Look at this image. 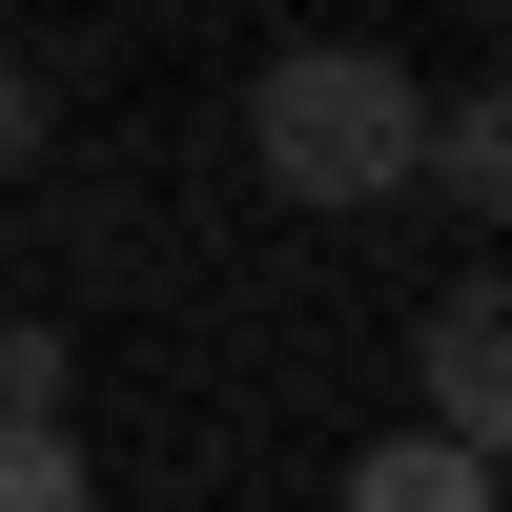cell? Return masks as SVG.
I'll return each instance as SVG.
<instances>
[{
    "label": "cell",
    "mask_w": 512,
    "mask_h": 512,
    "mask_svg": "<svg viewBox=\"0 0 512 512\" xmlns=\"http://www.w3.org/2000/svg\"><path fill=\"white\" fill-rule=\"evenodd\" d=\"M0 512H103L82 492V431H0Z\"/></svg>",
    "instance_id": "5b68a950"
},
{
    "label": "cell",
    "mask_w": 512,
    "mask_h": 512,
    "mask_svg": "<svg viewBox=\"0 0 512 512\" xmlns=\"http://www.w3.org/2000/svg\"><path fill=\"white\" fill-rule=\"evenodd\" d=\"M492 512H512V472H492Z\"/></svg>",
    "instance_id": "ba28073f"
},
{
    "label": "cell",
    "mask_w": 512,
    "mask_h": 512,
    "mask_svg": "<svg viewBox=\"0 0 512 512\" xmlns=\"http://www.w3.org/2000/svg\"><path fill=\"white\" fill-rule=\"evenodd\" d=\"M21 164H41V82L0 62V185H21Z\"/></svg>",
    "instance_id": "52a82bcc"
},
{
    "label": "cell",
    "mask_w": 512,
    "mask_h": 512,
    "mask_svg": "<svg viewBox=\"0 0 512 512\" xmlns=\"http://www.w3.org/2000/svg\"><path fill=\"white\" fill-rule=\"evenodd\" d=\"M410 185H451V205H492V226H512V82L431 103V164H410Z\"/></svg>",
    "instance_id": "277c9868"
},
{
    "label": "cell",
    "mask_w": 512,
    "mask_h": 512,
    "mask_svg": "<svg viewBox=\"0 0 512 512\" xmlns=\"http://www.w3.org/2000/svg\"><path fill=\"white\" fill-rule=\"evenodd\" d=\"M0 431H62V328H0Z\"/></svg>",
    "instance_id": "8992f818"
},
{
    "label": "cell",
    "mask_w": 512,
    "mask_h": 512,
    "mask_svg": "<svg viewBox=\"0 0 512 512\" xmlns=\"http://www.w3.org/2000/svg\"><path fill=\"white\" fill-rule=\"evenodd\" d=\"M410 431H451L472 472H512V267L431 308V410H410Z\"/></svg>",
    "instance_id": "7a4b0ae2"
},
{
    "label": "cell",
    "mask_w": 512,
    "mask_h": 512,
    "mask_svg": "<svg viewBox=\"0 0 512 512\" xmlns=\"http://www.w3.org/2000/svg\"><path fill=\"white\" fill-rule=\"evenodd\" d=\"M328 512H492V472H472L451 431H369V451H349V492H328Z\"/></svg>",
    "instance_id": "3957f363"
},
{
    "label": "cell",
    "mask_w": 512,
    "mask_h": 512,
    "mask_svg": "<svg viewBox=\"0 0 512 512\" xmlns=\"http://www.w3.org/2000/svg\"><path fill=\"white\" fill-rule=\"evenodd\" d=\"M246 164H267L287 205H390L410 164H431V82H410L390 41H287V62L246 82Z\"/></svg>",
    "instance_id": "6da1fadb"
}]
</instances>
